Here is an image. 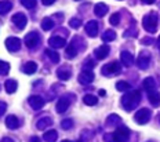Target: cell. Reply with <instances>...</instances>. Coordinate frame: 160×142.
I'll list each match as a JSON object with an SVG mask.
<instances>
[{"label": "cell", "instance_id": "obj_1", "mask_svg": "<svg viewBox=\"0 0 160 142\" xmlns=\"http://www.w3.org/2000/svg\"><path fill=\"white\" fill-rule=\"evenodd\" d=\"M141 102V92L138 90L128 91L127 94H124V97L122 98V106L127 112H131L132 109L138 106V104Z\"/></svg>", "mask_w": 160, "mask_h": 142}, {"label": "cell", "instance_id": "obj_2", "mask_svg": "<svg viewBox=\"0 0 160 142\" xmlns=\"http://www.w3.org/2000/svg\"><path fill=\"white\" fill-rule=\"evenodd\" d=\"M142 26L146 32H151V33H155L156 29H158V15L155 12H151V14L145 15L144 21H142Z\"/></svg>", "mask_w": 160, "mask_h": 142}, {"label": "cell", "instance_id": "obj_3", "mask_svg": "<svg viewBox=\"0 0 160 142\" xmlns=\"http://www.w3.org/2000/svg\"><path fill=\"white\" fill-rule=\"evenodd\" d=\"M115 142H127L130 138V130L126 125H120L115 133H112Z\"/></svg>", "mask_w": 160, "mask_h": 142}, {"label": "cell", "instance_id": "obj_4", "mask_svg": "<svg viewBox=\"0 0 160 142\" xmlns=\"http://www.w3.org/2000/svg\"><path fill=\"white\" fill-rule=\"evenodd\" d=\"M151 117H152V112H151V109L142 108V109H139V110L135 113L134 120H135L138 124L144 125V124H146L149 120H151Z\"/></svg>", "mask_w": 160, "mask_h": 142}, {"label": "cell", "instance_id": "obj_5", "mask_svg": "<svg viewBox=\"0 0 160 142\" xmlns=\"http://www.w3.org/2000/svg\"><path fill=\"white\" fill-rule=\"evenodd\" d=\"M120 71H122V65L119 64V62L113 61V62H109L108 65H105L104 68H102V73L106 75V76H112V75H116V73H120Z\"/></svg>", "mask_w": 160, "mask_h": 142}, {"label": "cell", "instance_id": "obj_6", "mask_svg": "<svg viewBox=\"0 0 160 142\" xmlns=\"http://www.w3.org/2000/svg\"><path fill=\"white\" fill-rule=\"evenodd\" d=\"M40 43V36L38 32H29L28 35L25 36V46L29 48H35L38 47Z\"/></svg>", "mask_w": 160, "mask_h": 142}, {"label": "cell", "instance_id": "obj_7", "mask_svg": "<svg viewBox=\"0 0 160 142\" xmlns=\"http://www.w3.org/2000/svg\"><path fill=\"white\" fill-rule=\"evenodd\" d=\"M28 102H29V105H31V108H33L35 110H40L46 104L44 98L40 97V95H31V97L28 98Z\"/></svg>", "mask_w": 160, "mask_h": 142}, {"label": "cell", "instance_id": "obj_8", "mask_svg": "<svg viewBox=\"0 0 160 142\" xmlns=\"http://www.w3.org/2000/svg\"><path fill=\"white\" fill-rule=\"evenodd\" d=\"M6 48L10 52H17L21 48V40L18 37H7L6 39Z\"/></svg>", "mask_w": 160, "mask_h": 142}, {"label": "cell", "instance_id": "obj_9", "mask_svg": "<svg viewBox=\"0 0 160 142\" xmlns=\"http://www.w3.org/2000/svg\"><path fill=\"white\" fill-rule=\"evenodd\" d=\"M11 21L14 22V25L18 29H24L26 26V24H28V18H26V15L22 14V12H17V14H14Z\"/></svg>", "mask_w": 160, "mask_h": 142}, {"label": "cell", "instance_id": "obj_10", "mask_svg": "<svg viewBox=\"0 0 160 142\" xmlns=\"http://www.w3.org/2000/svg\"><path fill=\"white\" fill-rule=\"evenodd\" d=\"M69 105H71V101H69V98L64 95V97H61L57 102V106H55V110L57 113H65L66 110H68Z\"/></svg>", "mask_w": 160, "mask_h": 142}, {"label": "cell", "instance_id": "obj_11", "mask_svg": "<svg viewBox=\"0 0 160 142\" xmlns=\"http://www.w3.org/2000/svg\"><path fill=\"white\" fill-rule=\"evenodd\" d=\"M120 61H122V64L124 65V66H132L135 62V58L134 55L131 54V52L128 51H122V54H120Z\"/></svg>", "mask_w": 160, "mask_h": 142}, {"label": "cell", "instance_id": "obj_12", "mask_svg": "<svg viewBox=\"0 0 160 142\" xmlns=\"http://www.w3.org/2000/svg\"><path fill=\"white\" fill-rule=\"evenodd\" d=\"M92 81H94V73L91 71H83L79 75V83L87 86V84H91Z\"/></svg>", "mask_w": 160, "mask_h": 142}, {"label": "cell", "instance_id": "obj_13", "mask_svg": "<svg viewBox=\"0 0 160 142\" xmlns=\"http://www.w3.org/2000/svg\"><path fill=\"white\" fill-rule=\"evenodd\" d=\"M109 51H111V48H109V46H108V44H102V46H99L98 48H95L94 54H95L97 59H105L106 57H108Z\"/></svg>", "mask_w": 160, "mask_h": 142}, {"label": "cell", "instance_id": "obj_14", "mask_svg": "<svg viewBox=\"0 0 160 142\" xmlns=\"http://www.w3.org/2000/svg\"><path fill=\"white\" fill-rule=\"evenodd\" d=\"M6 125H7V128H10V130H15V128H18L21 125V121L14 115H10V116L6 117Z\"/></svg>", "mask_w": 160, "mask_h": 142}, {"label": "cell", "instance_id": "obj_15", "mask_svg": "<svg viewBox=\"0 0 160 142\" xmlns=\"http://www.w3.org/2000/svg\"><path fill=\"white\" fill-rule=\"evenodd\" d=\"M149 64H151V57L146 54H141L137 59V65H138L139 69H142V71H145V69L149 68Z\"/></svg>", "mask_w": 160, "mask_h": 142}, {"label": "cell", "instance_id": "obj_16", "mask_svg": "<svg viewBox=\"0 0 160 142\" xmlns=\"http://www.w3.org/2000/svg\"><path fill=\"white\" fill-rule=\"evenodd\" d=\"M65 39L64 37H59V36H52V37L48 39V44L51 46L52 48H62L65 47Z\"/></svg>", "mask_w": 160, "mask_h": 142}, {"label": "cell", "instance_id": "obj_17", "mask_svg": "<svg viewBox=\"0 0 160 142\" xmlns=\"http://www.w3.org/2000/svg\"><path fill=\"white\" fill-rule=\"evenodd\" d=\"M86 32H87L88 36H91V37H97V35H98V24H97V21H90L86 24Z\"/></svg>", "mask_w": 160, "mask_h": 142}, {"label": "cell", "instance_id": "obj_18", "mask_svg": "<svg viewBox=\"0 0 160 142\" xmlns=\"http://www.w3.org/2000/svg\"><path fill=\"white\" fill-rule=\"evenodd\" d=\"M71 75H72V72H71V69H69L68 66H62V68H59L58 71H57V76H58V79L59 80H62V81L69 80V79H71Z\"/></svg>", "mask_w": 160, "mask_h": 142}, {"label": "cell", "instance_id": "obj_19", "mask_svg": "<svg viewBox=\"0 0 160 142\" xmlns=\"http://www.w3.org/2000/svg\"><path fill=\"white\" fill-rule=\"evenodd\" d=\"M108 10H109L108 4H105V3H97L94 6V14L97 17H104V15H106Z\"/></svg>", "mask_w": 160, "mask_h": 142}, {"label": "cell", "instance_id": "obj_20", "mask_svg": "<svg viewBox=\"0 0 160 142\" xmlns=\"http://www.w3.org/2000/svg\"><path fill=\"white\" fill-rule=\"evenodd\" d=\"M38 128L39 130H47V127L52 125V119L51 117H42L40 120H38Z\"/></svg>", "mask_w": 160, "mask_h": 142}, {"label": "cell", "instance_id": "obj_21", "mask_svg": "<svg viewBox=\"0 0 160 142\" xmlns=\"http://www.w3.org/2000/svg\"><path fill=\"white\" fill-rule=\"evenodd\" d=\"M142 86H144L145 91L152 92V91H155V88H156V81L153 77H146L144 80V83H142Z\"/></svg>", "mask_w": 160, "mask_h": 142}, {"label": "cell", "instance_id": "obj_22", "mask_svg": "<svg viewBox=\"0 0 160 142\" xmlns=\"http://www.w3.org/2000/svg\"><path fill=\"white\" fill-rule=\"evenodd\" d=\"M22 71H24L26 75H33L36 71H38V64L33 62V61L26 62V64L24 65V68H22Z\"/></svg>", "mask_w": 160, "mask_h": 142}, {"label": "cell", "instance_id": "obj_23", "mask_svg": "<svg viewBox=\"0 0 160 142\" xmlns=\"http://www.w3.org/2000/svg\"><path fill=\"white\" fill-rule=\"evenodd\" d=\"M148 98H149V102H151L153 106H159L160 105V92L159 91L148 92Z\"/></svg>", "mask_w": 160, "mask_h": 142}, {"label": "cell", "instance_id": "obj_24", "mask_svg": "<svg viewBox=\"0 0 160 142\" xmlns=\"http://www.w3.org/2000/svg\"><path fill=\"white\" fill-rule=\"evenodd\" d=\"M11 8H12V3L10 0H2L0 2V15L7 14Z\"/></svg>", "mask_w": 160, "mask_h": 142}, {"label": "cell", "instance_id": "obj_25", "mask_svg": "<svg viewBox=\"0 0 160 142\" xmlns=\"http://www.w3.org/2000/svg\"><path fill=\"white\" fill-rule=\"evenodd\" d=\"M57 138H58V133H57L55 130H48L43 135V140L46 142H55Z\"/></svg>", "mask_w": 160, "mask_h": 142}, {"label": "cell", "instance_id": "obj_26", "mask_svg": "<svg viewBox=\"0 0 160 142\" xmlns=\"http://www.w3.org/2000/svg\"><path fill=\"white\" fill-rule=\"evenodd\" d=\"M17 87H18V83H17L15 80H12V79H10L4 83V88L6 91L8 92V94H12V92L17 91Z\"/></svg>", "mask_w": 160, "mask_h": 142}, {"label": "cell", "instance_id": "obj_27", "mask_svg": "<svg viewBox=\"0 0 160 142\" xmlns=\"http://www.w3.org/2000/svg\"><path fill=\"white\" fill-rule=\"evenodd\" d=\"M83 102H84L86 105H88V106H94V105L98 104V98L92 94H86L84 97H83Z\"/></svg>", "mask_w": 160, "mask_h": 142}, {"label": "cell", "instance_id": "obj_28", "mask_svg": "<svg viewBox=\"0 0 160 142\" xmlns=\"http://www.w3.org/2000/svg\"><path fill=\"white\" fill-rule=\"evenodd\" d=\"M65 54H66V58H68V59H73L76 55H78V48L75 47V44H73V43H71V44L66 47Z\"/></svg>", "mask_w": 160, "mask_h": 142}, {"label": "cell", "instance_id": "obj_29", "mask_svg": "<svg viewBox=\"0 0 160 142\" xmlns=\"http://www.w3.org/2000/svg\"><path fill=\"white\" fill-rule=\"evenodd\" d=\"M122 119H120L119 115H109L108 119H106V124L108 125H116V124H120Z\"/></svg>", "mask_w": 160, "mask_h": 142}, {"label": "cell", "instance_id": "obj_30", "mask_svg": "<svg viewBox=\"0 0 160 142\" xmlns=\"http://www.w3.org/2000/svg\"><path fill=\"white\" fill-rule=\"evenodd\" d=\"M46 55L51 59V62H54V64H58L59 62V54L57 51H54V50H46Z\"/></svg>", "mask_w": 160, "mask_h": 142}, {"label": "cell", "instance_id": "obj_31", "mask_svg": "<svg viewBox=\"0 0 160 142\" xmlns=\"http://www.w3.org/2000/svg\"><path fill=\"white\" fill-rule=\"evenodd\" d=\"M130 88H131V86H130L127 81H118L116 83V90L120 91V92H124V91H128Z\"/></svg>", "mask_w": 160, "mask_h": 142}, {"label": "cell", "instance_id": "obj_32", "mask_svg": "<svg viewBox=\"0 0 160 142\" xmlns=\"http://www.w3.org/2000/svg\"><path fill=\"white\" fill-rule=\"evenodd\" d=\"M115 39H116V33L113 31H111V29H109V31H105L104 35H102V40L104 42H113Z\"/></svg>", "mask_w": 160, "mask_h": 142}, {"label": "cell", "instance_id": "obj_33", "mask_svg": "<svg viewBox=\"0 0 160 142\" xmlns=\"http://www.w3.org/2000/svg\"><path fill=\"white\" fill-rule=\"evenodd\" d=\"M54 26V21H51V18H44L42 21V29L43 31H50Z\"/></svg>", "mask_w": 160, "mask_h": 142}, {"label": "cell", "instance_id": "obj_34", "mask_svg": "<svg viewBox=\"0 0 160 142\" xmlns=\"http://www.w3.org/2000/svg\"><path fill=\"white\" fill-rule=\"evenodd\" d=\"M10 72V65L8 62L0 61V75H7Z\"/></svg>", "mask_w": 160, "mask_h": 142}, {"label": "cell", "instance_id": "obj_35", "mask_svg": "<svg viewBox=\"0 0 160 142\" xmlns=\"http://www.w3.org/2000/svg\"><path fill=\"white\" fill-rule=\"evenodd\" d=\"M21 3H22V6L28 10H32L36 7V0H21Z\"/></svg>", "mask_w": 160, "mask_h": 142}, {"label": "cell", "instance_id": "obj_36", "mask_svg": "<svg viewBox=\"0 0 160 142\" xmlns=\"http://www.w3.org/2000/svg\"><path fill=\"white\" fill-rule=\"evenodd\" d=\"M69 26L73 28V29H78V28L82 26V21H80L79 18H71L69 19Z\"/></svg>", "mask_w": 160, "mask_h": 142}, {"label": "cell", "instance_id": "obj_37", "mask_svg": "<svg viewBox=\"0 0 160 142\" xmlns=\"http://www.w3.org/2000/svg\"><path fill=\"white\" fill-rule=\"evenodd\" d=\"M109 22H111V25H113V26L119 25V22H120V14H119V12H115V14H112L111 18H109Z\"/></svg>", "mask_w": 160, "mask_h": 142}, {"label": "cell", "instance_id": "obj_38", "mask_svg": "<svg viewBox=\"0 0 160 142\" xmlns=\"http://www.w3.org/2000/svg\"><path fill=\"white\" fill-rule=\"evenodd\" d=\"M124 37H132V36H137V28L135 26H131V28H128L127 31L123 33Z\"/></svg>", "mask_w": 160, "mask_h": 142}, {"label": "cell", "instance_id": "obj_39", "mask_svg": "<svg viewBox=\"0 0 160 142\" xmlns=\"http://www.w3.org/2000/svg\"><path fill=\"white\" fill-rule=\"evenodd\" d=\"M61 127L64 128V130H69V128L73 127V121L71 120V119H65V120L61 121Z\"/></svg>", "mask_w": 160, "mask_h": 142}, {"label": "cell", "instance_id": "obj_40", "mask_svg": "<svg viewBox=\"0 0 160 142\" xmlns=\"http://www.w3.org/2000/svg\"><path fill=\"white\" fill-rule=\"evenodd\" d=\"M94 66H95V61H92V59H87V61L84 62V65H83L84 71H91Z\"/></svg>", "mask_w": 160, "mask_h": 142}, {"label": "cell", "instance_id": "obj_41", "mask_svg": "<svg viewBox=\"0 0 160 142\" xmlns=\"http://www.w3.org/2000/svg\"><path fill=\"white\" fill-rule=\"evenodd\" d=\"M7 110V104L6 102H0V116H3V113Z\"/></svg>", "mask_w": 160, "mask_h": 142}, {"label": "cell", "instance_id": "obj_42", "mask_svg": "<svg viewBox=\"0 0 160 142\" xmlns=\"http://www.w3.org/2000/svg\"><path fill=\"white\" fill-rule=\"evenodd\" d=\"M155 42L152 37H144L142 39V44H145V46H149V44H152V43Z\"/></svg>", "mask_w": 160, "mask_h": 142}, {"label": "cell", "instance_id": "obj_43", "mask_svg": "<svg viewBox=\"0 0 160 142\" xmlns=\"http://www.w3.org/2000/svg\"><path fill=\"white\" fill-rule=\"evenodd\" d=\"M104 138H105V141H106V142H115V140H113V135H112V134H106Z\"/></svg>", "mask_w": 160, "mask_h": 142}, {"label": "cell", "instance_id": "obj_44", "mask_svg": "<svg viewBox=\"0 0 160 142\" xmlns=\"http://www.w3.org/2000/svg\"><path fill=\"white\" fill-rule=\"evenodd\" d=\"M42 3L44 6H51V4H54L55 3V0H42Z\"/></svg>", "mask_w": 160, "mask_h": 142}, {"label": "cell", "instance_id": "obj_45", "mask_svg": "<svg viewBox=\"0 0 160 142\" xmlns=\"http://www.w3.org/2000/svg\"><path fill=\"white\" fill-rule=\"evenodd\" d=\"M0 142H14V140H12V138H10V137H4Z\"/></svg>", "mask_w": 160, "mask_h": 142}, {"label": "cell", "instance_id": "obj_46", "mask_svg": "<svg viewBox=\"0 0 160 142\" xmlns=\"http://www.w3.org/2000/svg\"><path fill=\"white\" fill-rule=\"evenodd\" d=\"M142 3H145V4H153L155 3V0H141Z\"/></svg>", "mask_w": 160, "mask_h": 142}, {"label": "cell", "instance_id": "obj_47", "mask_svg": "<svg viewBox=\"0 0 160 142\" xmlns=\"http://www.w3.org/2000/svg\"><path fill=\"white\" fill-rule=\"evenodd\" d=\"M31 141H32V142H42L39 137H32V138H31Z\"/></svg>", "mask_w": 160, "mask_h": 142}, {"label": "cell", "instance_id": "obj_48", "mask_svg": "<svg viewBox=\"0 0 160 142\" xmlns=\"http://www.w3.org/2000/svg\"><path fill=\"white\" fill-rule=\"evenodd\" d=\"M98 94H99V95H101V97H102V95H105L106 92H105V90H99V91H98Z\"/></svg>", "mask_w": 160, "mask_h": 142}, {"label": "cell", "instance_id": "obj_49", "mask_svg": "<svg viewBox=\"0 0 160 142\" xmlns=\"http://www.w3.org/2000/svg\"><path fill=\"white\" fill-rule=\"evenodd\" d=\"M62 142H72V141H68V140H64V141H62Z\"/></svg>", "mask_w": 160, "mask_h": 142}, {"label": "cell", "instance_id": "obj_50", "mask_svg": "<svg viewBox=\"0 0 160 142\" xmlns=\"http://www.w3.org/2000/svg\"><path fill=\"white\" fill-rule=\"evenodd\" d=\"M158 43H159V44H160V36H159V39H158Z\"/></svg>", "mask_w": 160, "mask_h": 142}, {"label": "cell", "instance_id": "obj_51", "mask_svg": "<svg viewBox=\"0 0 160 142\" xmlns=\"http://www.w3.org/2000/svg\"><path fill=\"white\" fill-rule=\"evenodd\" d=\"M149 142H153V141H149Z\"/></svg>", "mask_w": 160, "mask_h": 142}, {"label": "cell", "instance_id": "obj_52", "mask_svg": "<svg viewBox=\"0 0 160 142\" xmlns=\"http://www.w3.org/2000/svg\"><path fill=\"white\" fill-rule=\"evenodd\" d=\"M76 2H79V0H76Z\"/></svg>", "mask_w": 160, "mask_h": 142}, {"label": "cell", "instance_id": "obj_53", "mask_svg": "<svg viewBox=\"0 0 160 142\" xmlns=\"http://www.w3.org/2000/svg\"><path fill=\"white\" fill-rule=\"evenodd\" d=\"M0 90H2V87H0Z\"/></svg>", "mask_w": 160, "mask_h": 142}]
</instances>
